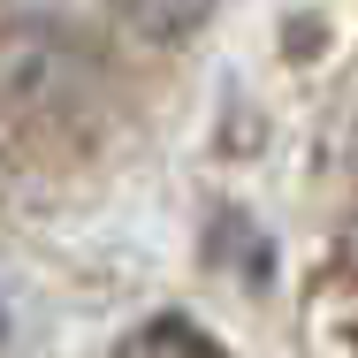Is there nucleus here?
Instances as JSON below:
<instances>
[{
    "instance_id": "obj_3",
    "label": "nucleus",
    "mask_w": 358,
    "mask_h": 358,
    "mask_svg": "<svg viewBox=\"0 0 358 358\" xmlns=\"http://www.w3.org/2000/svg\"><path fill=\"white\" fill-rule=\"evenodd\" d=\"M351 267H358V229H351Z\"/></svg>"
},
{
    "instance_id": "obj_1",
    "label": "nucleus",
    "mask_w": 358,
    "mask_h": 358,
    "mask_svg": "<svg viewBox=\"0 0 358 358\" xmlns=\"http://www.w3.org/2000/svg\"><path fill=\"white\" fill-rule=\"evenodd\" d=\"M206 8H214V0H115V15H122L138 38H152V46H176L183 31H199Z\"/></svg>"
},
{
    "instance_id": "obj_2",
    "label": "nucleus",
    "mask_w": 358,
    "mask_h": 358,
    "mask_svg": "<svg viewBox=\"0 0 358 358\" xmlns=\"http://www.w3.org/2000/svg\"><path fill=\"white\" fill-rule=\"evenodd\" d=\"M122 351H221V343L199 328V320H176V313H168V320L130 328V343H122Z\"/></svg>"
}]
</instances>
